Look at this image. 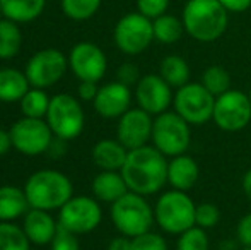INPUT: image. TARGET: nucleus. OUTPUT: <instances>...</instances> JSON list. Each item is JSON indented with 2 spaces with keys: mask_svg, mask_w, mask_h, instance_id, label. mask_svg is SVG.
<instances>
[{
  "mask_svg": "<svg viewBox=\"0 0 251 250\" xmlns=\"http://www.w3.org/2000/svg\"><path fill=\"white\" fill-rule=\"evenodd\" d=\"M215 96L201 83H186L173 98L175 111L190 125H203L212 120Z\"/></svg>",
  "mask_w": 251,
  "mask_h": 250,
  "instance_id": "obj_8",
  "label": "nucleus"
},
{
  "mask_svg": "<svg viewBox=\"0 0 251 250\" xmlns=\"http://www.w3.org/2000/svg\"><path fill=\"white\" fill-rule=\"evenodd\" d=\"M47 0H0V7L5 16L14 23H31L45 9Z\"/></svg>",
  "mask_w": 251,
  "mask_h": 250,
  "instance_id": "obj_24",
  "label": "nucleus"
},
{
  "mask_svg": "<svg viewBox=\"0 0 251 250\" xmlns=\"http://www.w3.org/2000/svg\"><path fill=\"white\" fill-rule=\"evenodd\" d=\"M188 122L179 117L175 110H168L154 117L152 127V146L164 156L175 158L185 154L192 142V129Z\"/></svg>",
  "mask_w": 251,
  "mask_h": 250,
  "instance_id": "obj_6",
  "label": "nucleus"
},
{
  "mask_svg": "<svg viewBox=\"0 0 251 250\" xmlns=\"http://www.w3.org/2000/svg\"><path fill=\"white\" fill-rule=\"evenodd\" d=\"M128 156V149L118 139H101L93 147V161L104 171H120Z\"/></svg>",
  "mask_w": 251,
  "mask_h": 250,
  "instance_id": "obj_20",
  "label": "nucleus"
},
{
  "mask_svg": "<svg viewBox=\"0 0 251 250\" xmlns=\"http://www.w3.org/2000/svg\"><path fill=\"white\" fill-rule=\"evenodd\" d=\"M212 122L222 132H241L251 122L250 94L239 89H229L221 96H215Z\"/></svg>",
  "mask_w": 251,
  "mask_h": 250,
  "instance_id": "obj_9",
  "label": "nucleus"
},
{
  "mask_svg": "<svg viewBox=\"0 0 251 250\" xmlns=\"http://www.w3.org/2000/svg\"><path fill=\"white\" fill-rule=\"evenodd\" d=\"M10 147H14L12 139H10V130L0 129V158L5 156L10 151Z\"/></svg>",
  "mask_w": 251,
  "mask_h": 250,
  "instance_id": "obj_42",
  "label": "nucleus"
},
{
  "mask_svg": "<svg viewBox=\"0 0 251 250\" xmlns=\"http://www.w3.org/2000/svg\"><path fill=\"white\" fill-rule=\"evenodd\" d=\"M241 187H243V192H245L246 199L251 202V168H250V170H246V173L243 175Z\"/></svg>",
  "mask_w": 251,
  "mask_h": 250,
  "instance_id": "obj_43",
  "label": "nucleus"
},
{
  "mask_svg": "<svg viewBox=\"0 0 251 250\" xmlns=\"http://www.w3.org/2000/svg\"><path fill=\"white\" fill-rule=\"evenodd\" d=\"M200 177L199 163L188 154H179L169 160L168 165V184L171 189L188 192L197 185Z\"/></svg>",
  "mask_w": 251,
  "mask_h": 250,
  "instance_id": "obj_19",
  "label": "nucleus"
},
{
  "mask_svg": "<svg viewBox=\"0 0 251 250\" xmlns=\"http://www.w3.org/2000/svg\"><path fill=\"white\" fill-rule=\"evenodd\" d=\"M31 209L24 189L16 185L0 187V221H14Z\"/></svg>",
  "mask_w": 251,
  "mask_h": 250,
  "instance_id": "obj_22",
  "label": "nucleus"
},
{
  "mask_svg": "<svg viewBox=\"0 0 251 250\" xmlns=\"http://www.w3.org/2000/svg\"><path fill=\"white\" fill-rule=\"evenodd\" d=\"M132 250H168V242L162 235L151 230L132 238Z\"/></svg>",
  "mask_w": 251,
  "mask_h": 250,
  "instance_id": "obj_34",
  "label": "nucleus"
},
{
  "mask_svg": "<svg viewBox=\"0 0 251 250\" xmlns=\"http://www.w3.org/2000/svg\"><path fill=\"white\" fill-rule=\"evenodd\" d=\"M113 40L120 52L126 55H139L146 52L154 41L152 19L140 12H130L116 23Z\"/></svg>",
  "mask_w": 251,
  "mask_h": 250,
  "instance_id": "obj_10",
  "label": "nucleus"
},
{
  "mask_svg": "<svg viewBox=\"0 0 251 250\" xmlns=\"http://www.w3.org/2000/svg\"><path fill=\"white\" fill-rule=\"evenodd\" d=\"M50 100L51 98L45 93V89H38V87H31L24 98L19 101L21 103V111L24 117L31 118H45L50 108Z\"/></svg>",
  "mask_w": 251,
  "mask_h": 250,
  "instance_id": "obj_28",
  "label": "nucleus"
},
{
  "mask_svg": "<svg viewBox=\"0 0 251 250\" xmlns=\"http://www.w3.org/2000/svg\"><path fill=\"white\" fill-rule=\"evenodd\" d=\"M47 122L55 137L63 140H72L80 136L84 129L82 105L72 94H55L50 100V108L47 113Z\"/></svg>",
  "mask_w": 251,
  "mask_h": 250,
  "instance_id": "obj_7",
  "label": "nucleus"
},
{
  "mask_svg": "<svg viewBox=\"0 0 251 250\" xmlns=\"http://www.w3.org/2000/svg\"><path fill=\"white\" fill-rule=\"evenodd\" d=\"M128 192L122 171H104L98 173L93 180V194L101 202H116L120 197Z\"/></svg>",
  "mask_w": 251,
  "mask_h": 250,
  "instance_id": "obj_21",
  "label": "nucleus"
},
{
  "mask_svg": "<svg viewBox=\"0 0 251 250\" xmlns=\"http://www.w3.org/2000/svg\"><path fill=\"white\" fill-rule=\"evenodd\" d=\"M29 238L26 237L23 226L0 221V250H29Z\"/></svg>",
  "mask_w": 251,
  "mask_h": 250,
  "instance_id": "obj_29",
  "label": "nucleus"
},
{
  "mask_svg": "<svg viewBox=\"0 0 251 250\" xmlns=\"http://www.w3.org/2000/svg\"><path fill=\"white\" fill-rule=\"evenodd\" d=\"M98 91H100V87H98V83H93V81H80L79 98L82 101H94Z\"/></svg>",
  "mask_w": 251,
  "mask_h": 250,
  "instance_id": "obj_39",
  "label": "nucleus"
},
{
  "mask_svg": "<svg viewBox=\"0 0 251 250\" xmlns=\"http://www.w3.org/2000/svg\"><path fill=\"white\" fill-rule=\"evenodd\" d=\"M67 58L60 50L47 48L29 58L26 65V77L31 87L47 89V87L56 84L63 77L67 70Z\"/></svg>",
  "mask_w": 251,
  "mask_h": 250,
  "instance_id": "obj_13",
  "label": "nucleus"
},
{
  "mask_svg": "<svg viewBox=\"0 0 251 250\" xmlns=\"http://www.w3.org/2000/svg\"><path fill=\"white\" fill-rule=\"evenodd\" d=\"M116 81H120L122 84L125 86L132 87V86H137V83L140 81V70L135 63L132 62H125L118 67L116 70Z\"/></svg>",
  "mask_w": 251,
  "mask_h": 250,
  "instance_id": "obj_37",
  "label": "nucleus"
},
{
  "mask_svg": "<svg viewBox=\"0 0 251 250\" xmlns=\"http://www.w3.org/2000/svg\"><path fill=\"white\" fill-rule=\"evenodd\" d=\"M250 100H251V89H250Z\"/></svg>",
  "mask_w": 251,
  "mask_h": 250,
  "instance_id": "obj_47",
  "label": "nucleus"
},
{
  "mask_svg": "<svg viewBox=\"0 0 251 250\" xmlns=\"http://www.w3.org/2000/svg\"><path fill=\"white\" fill-rule=\"evenodd\" d=\"M12 146L26 156H38L50 149L53 132L43 118L23 117L10 127Z\"/></svg>",
  "mask_w": 251,
  "mask_h": 250,
  "instance_id": "obj_12",
  "label": "nucleus"
},
{
  "mask_svg": "<svg viewBox=\"0 0 251 250\" xmlns=\"http://www.w3.org/2000/svg\"><path fill=\"white\" fill-rule=\"evenodd\" d=\"M69 65L74 76L80 81H93L98 83L104 77L108 62L106 55L98 45L82 41L72 48L69 57Z\"/></svg>",
  "mask_w": 251,
  "mask_h": 250,
  "instance_id": "obj_16",
  "label": "nucleus"
},
{
  "mask_svg": "<svg viewBox=\"0 0 251 250\" xmlns=\"http://www.w3.org/2000/svg\"><path fill=\"white\" fill-rule=\"evenodd\" d=\"M51 250H80L79 238L75 233L65 230V228L58 226L55 237L51 240Z\"/></svg>",
  "mask_w": 251,
  "mask_h": 250,
  "instance_id": "obj_35",
  "label": "nucleus"
},
{
  "mask_svg": "<svg viewBox=\"0 0 251 250\" xmlns=\"http://www.w3.org/2000/svg\"><path fill=\"white\" fill-rule=\"evenodd\" d=\"M197 204L183 190H166L157 197L154 206L155 224L169 235H181L195 226Z\"/></svg>",
  "mask_w": 251,
  "mask_h": 250,
  "instance_id": "obj_4",
  "label": "nucleus"
},
{
  "mask_svg": "<svg viewBox=\"0 0 251 250\" xmlns=\"http://www.w3.org/2000/svg\"><path fill=\"white\" fill-rule=\"evenodd\" d=\"M31 89L26 74L17 69H0V101L3 103H16L24 98Z\"/></svg>",
  "mask_w": 251,
  "mask_h": 250,
  "instance_id": "obj_23",
  "label": "nucleus"
},
{
  "mask_svg": "<svg viewBox=\"0 0 251 250\" xmlns=\"http://www.w3.org/2000/svg\"><path fill=\"white\" fill-rule=\"evenodd\" d=\"M152 127H154V117L151 113L139 107L130 108L118 118L116 139L128 151L147 146L152 139Z\"/></svg>",
  "mask_w": 251,
  "mask_h": 250,
  "instance_id": "obj_15",
  "label": "nucleus"
},
{
  "mask_svg": "<svg viewBox=\"0 0 251 250\" xmlns=\"http://www.w3.org/2000/svg\"><path fill=\"white\" fill-rule=\"evenodd\" d=\"M210 240H208L207 230L200 226H192L181 235H178L176 240V250H208Z\"/></svg>",
  "mask_w": 251,
  "mask_h": 250,
  "instance_id": "obj_31",
  "label": "nucleus"
},
{
  "mask_svg": "<svg viewBox=\"0 0 251 250\" xmlns=\"http://www.w3.org/2000/svg\"><path fill=\"white\" fill-rule=\"evenodd\" d=\"M236 240L241 247H251V213L245 214L236 224Z\"/></svg>",
  "mask_w": 251,
  "mask_h": 250,
  "instance_id": "obj_38",
  "label": "nucleus"
},
{
  "mask_svg": "<svg viewBox=\"0 0 251 250\" xmlns=\"http://www.w3.org/2000/svg\"><path fill=\"white\" fill-rule=\"evenodd\" d=\"M154 26V40L162 45H175L181 40L185 34V26L179 17L173 16V14H162V16L155 17L152 21Z\"/></svg>",
  "mask_w": 251,
  "mask_h": 250,
  "instance_id": "obj_26",
  "label": "nucleus"
},
{
  "mask_svg": "<svg viewBox=\"0 0 251 250\" xmlns=\"http://www.w3.org/2000/svg\"><path fill=\"white\" fill-rule=\"evenodd\" d=\"M102 211L98 199L75 195L58 209V226L75 235L89 233L101 224Z\"/></svg>",
  "mask_w": 251,
  "mask_h": 250,
  "instance_id": "obj_11",
  "label": "nucleus"
},
{
  "mask_svg": "<svg viewBox=\"0 0 251 250\" xmlns=\"http://www.w3.org/2000/svg\"><path fill=\"white\" fill-rule=\"evenodd\" d=\"M221 221V209L212 202L197 204L195 211V224L203 230H212Z\"/></svg>",
  "mask_w": 251,
  "mask_h": 250,
  "instance_id": "obj_33",
  "label": "nucleus"
},
{
  "mask_svg": "<svg viewBox=\"0 0 251 250\" xmlns=\"http://www.w3.org/2000/svg\"><path fill=\"white\" fill-rule=\"evenodd\" d=\"M101 0H62V10L74 21H86L98 12Z\"/></svg>",
  "mask_w": 251,
  "mask_h": 250,
  "instance_id": "obj_32",
  "label": "nucleus"
},
{
  "mask_svg": "<svg viewBox=\"0 0 251 250\" xmlns=\"http://www.w3.org/2000/svg\"><path fill=\"white\" fill-rule=\"evenodd\" d=\"M23 45V34L17 23L10 19L0 21V58H12L19 54Z\"/></svg>",
  "mask_w": 251,
  "mask_h": 250,
  "instance_id": "obj_27",
  "label": "nucleus"
},
{
  "mask_svg": "<svg viewBox=\"0 0 251 250\" xmlns=\"http://www.w3.org/2000/svg\"><path fill=\"white\" fill-rule=\"evenodd\" d=\"M171 0H137V9L140 14L154 21L155 17L168 12V7Z\"/></svg>",
  "mask_w": 251,
  "mask_h": 250,
  "instance_id": "obj_36",
  "label": "nucleus"
},
{
  "mask_svg": "<svg viewBox=\"0 0 251 250\" xmlns=\"http://www.w3.org/2000/svg\"><path fill=\"white\" fill-rule=\"evenodd\" d=\"M2 16H3V12H2V7H0V21H2Z\"/></svg>",
  "mask_w": 251,
  "mask_h": 250,
  "instance_id": "obj_45",
  "label": "nucleus"
},
{
  "mask_svg": "<svg viewBox=\"0 0 251 250\" xmlns=\"http://www.w3.org/2000/svg\"><path fill=\"white\" fill-rule=\"evenodd\" d=\"M24 192L34 209L55 211L74 197L72 182L56 170H40L27 178Z\"/></svg>",
  "mask_w": 251,
  "mask_h": 250,
  "instance_id": "obj_3",
  "label": "nucleus"
},
{
  "mask_svg": "<svg viewBox=\"0 0 251 250\" xmlns=\"http://www.w3.org/2000/svg\"><path fill=\"white\" fill-rule=\"evenodd\" d=\"M109 216L120 235H125L128 238L151 231L152 224L155 223L154 207L149 204L146 195L130 192V190L111 204Z\"/></svg>",
  "mask_w": 251,
  "mask_h": 250,
  "instance_id": "obj_5",
  "label": "nucleus"
},
{
  "mask_svg": "<svg viewBox=\"0 0 251 250\" xmlns=\"http://www.w3.org/2000/svg\"><path fill=\"white\" fill-rule=\"evenodd\" d=\"M200 83L210 91L214 96H221L231 87V74L222 65H210L201 72Z\"/></svg>",
  "mask_w": 251,
  "mask_h": 250,
  "instance_id": "obj_30",
  "label": "nucleus"
},
{
  "mask_svg": "<svg viewBox=\"0 0 251 250\" xmlns=\"http://www.w3.org/2000/svg\"><path fill=\"white\" fill-rule=\"evenodd\" d=\"M168 156L154 146L130 149L122 171L130 192L154 195L168 184Z\"/></svg>",
  "mask_w": 251,
  "mask_h": 250,
  "instance_id": "obj_1",
  "label": "nucleus"
},
{
  "mask_svg": "<svg viewBox=\"0 0 251 250\" xmlns=\"http://www.w3.org/2000/svg\"><path fill=\"white\" fill-rule=\"evenodd\" d=\"M219 2L224 5V9L227 12H234V14H241L251 7V0H219Z\"/></svg>",
  "mask_w": 251,
  "mask_h": 250,
  "instance_id": "obj_40",
  "label": "nucleus"
},
{
  "mask_svg": "<svg viewBox=\"0 0 251 250\" xmlns=\"http://www.w3.org/2000/svg\"><path fill=\"white\" fill-rule=\"evenodd\" d=\"M159 76L171 87L178 89L190 83V65L181 55H166L159 63Z\"/></svg>",
  "mask_w": 251,
  "mask_h": 250,
  "instance_id": "obj_25",
  "label": "nucleus"
},
{
  "mask_svg": "<svg viewBox=\"0 0 251 250\" xmlns=\"http://www.w3.org/2000/svg\"><path fill=\"white\" fill-rule=\"evenodd\" d=\"M239 249H241V245H239V242L236 238H226L217 247V250H239Z\"/></svg>",
  "mask_w": 251,
  "mask_h": 250,
  "instance_id": "obj_44",
  "label": "nucleus"
},
{
  "mask_svg": "<svg viewBox=\"0 0 251 250\" xmlns=\"http://www.w3.org/2000/svg\"><path fill=\"white\" fill-rule=\"evenodd\" d=\"M108 250H132V238L120 235L108 244Z\"/></svg>",
  "mask_w": 251,
  "mask_h": 250,
  "instance_id": "obj_41",
  "label": "nucleus"
},
{
  "mask_svg": "<svg viewBox=\"0 0 251 250\" xmlns=\"http://www.w3.org/2000/svg\"><path fill=\"white\" fill-rule=\"evenodd\" d=\"M23 230L31 244L34 245H48L51 244L56 230H58V221L50 214V211L34 209L31 207L24 214Z\"/></svg>",
  "mask_w": 251,
  "mask_h": 250,
  "instance_id": "obj_18",
  "label": "nucleus"
},
{
  "mask_svg": "<svg viewBox=\"0 0 251 250\" xmlns=\"http://www.w3.org/2000/svg\"><path fill=\"white\" fill-rule=\"evenodd\" d=\"M181 21L188 36L200 43H212L227 29L229 12L219 0H186Z\"/></svg>",
  "mask_w": 251,
  "mask_h": 250,
  "instance_id": "obj_2",
  "label": "nucleus"
},
{
  "mask_svg": "<svg viewBox=\"0 0 251 250\" xmlns=\"http://www.w3.org/2000/svg\"><path fill=\"white\" fill-rule=\"evenodd\" d=\"M132 89L120 81H113L104 86L100 87L96 98H94L93 105L96 113L102 118H120L123 113L130 110L132 105Z\"/></svg>",
  "mask_w": 251,
  "mask_h": 250,
  "instance_id": "obj_17",
  "label": "nucleus"
},
{
  "mask_svg": "<svg viewBox=\"0 0 251 250\" xmlns=\"http://www.w3.org/2000/svg\"><path fill=\"white\" fill-rule=\"evenodd\" d=\"M133 96L139 108L155 117L169 110L175 93H173V87L159 74H147L140 77V81L137 83Z\"/></svg>",
  "mask_w": 251,
  "mask_h": 250,
  "instance_id": "obj_14",
  "label": "nucleus"
},
{
  "mask_svg": "<svg viewBox=\"0 0 251 250\" xmlns=\"http://www.w3.org/2000/svg\"><path fill=\"white\" fill-rule=\"evenodd\" d=\"M239 250H251V247H241Z\"/></svg>",
  "mask_w": 251,
  "mask_h": 250,
  "instance_id": "obj_46",
  "label": "nucleus"
}]
</instances>
